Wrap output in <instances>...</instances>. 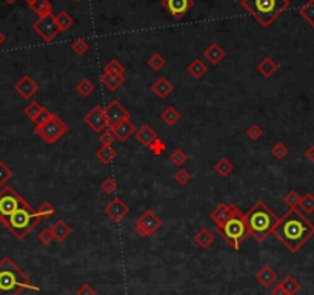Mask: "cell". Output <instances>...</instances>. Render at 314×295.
I'll return each mask as SVG.
<instances>
[{
  "instance_id": "obj_1",
  "label": "cell",
  "mask_w": 314,
  "mask_h": 295,
  "mask_svg": "<svg viewBox=\"0 0 314 295\" xmlns=\"http://www.w3.org/2000/svg\"><path fill=\"white\" fill-rule=\"evenodd\" d=\"M273 235L282 243L287 250L296 254L304 244L314 236V224L308 220L305 213L297 209H289L279 220Z\"/></svg>"
},
{
  "instance_id": "obj_2",
  "label": "cell",
  "mask_w": 314,
  "mask_h": 295,
  "mask_svg": "<svg viewBox=\"0 0 314 295\" xmlns=\"http://www.w3.org/2000/svg\"><path fill=\"white\" fill-rule=\"evenodd\" d=\"M280 218L268 207L265 201H257L251 209L245 213V221L248 226L250 236L257 243H263L273 235Z\"/></svg>"
},
{
  "instance_id": "obj_3",
  "label": "cell",
  "mask_w": 314,
  "mask_h": 295,
  "mask_svg": "<svg viewBox=\"0 0 314 295\" xmlns=\"http://www.w3.org/2000/svg\"><path fill=\"white\" fill-rule=\"evenodd\" d=\"M39 291L31 278L9 257L0 260V295H19L22 291Z\"/></svg>"
},
{
  "instance_id": "obj_4",
  "label": "cell",
  "mask_w": 314,
  "mask_h": 295,
  "mask_svg": "<svg viewBox=\"0 0 314 295\" xmlns=\"http://www.w3.org/2000/svg\"><path fill=\"white\" fill-rule=\"evenodd\" d=\"M289 0H240L242 8L262 28H268L273 22L289 8Z\"/></svg>"
},
{
  "instance_id": "obj_5",
  "label": "cell",
  "mask_w": 314,
  "mask_h": 295,
  "mask_svg": "<svg viewBox=\"0 0 314 295\" xmlns=\"http://www.w3.org/2000/svg\"><path fill=\"white\" fill-rule=\"evenodd\" d=\"M43 220L39 210H34L26 203L25 206L19 207V209L11 213L6 220L2 223L8 231L13 234L17 239H25L28 234L34 229L40 221Z\"/></svg>"
},
{
  "instance_id": "obj_6",
  "label": "cell",
  "mask_w": 314,
  "mask_h": 295,
  "mask_svg": "<svg viewBox=\"0 0 314 295\" xmlns=\"http://www.w3.org/2000/svg\"><path fill=\"white\" fill-rule=\"evenodd\" d=\"M216 232L236 250L240 249V244L245 241L246 236H250L248 226H246V221H245V215L239 209L234 212V215L225 224L216 226Z\"/></svg>"
},
{
  "instance_id": "obj_7",
  "label": "cell",
  "mask_w": 314,
  "mask_h": 295,
  "mask_svg": "<svg viewBox=\"0 0 314 295\" xmlns=\"http://www.w3.org/2000/svg\"><path fill=\"white\" fill-rule=\"evenodd\" d=\"M36 130V133L42 138L43 143H47V144H55L57 141L68 132V125H66L62 119L57 116V115H54L48 119L47 122L39 125L34 128Z\"/></svg>"
},
{
  "instance_id": "obj_8",
  "label": "cell",
  "mask_w": 314,
  "mask_h": 295,
  "mask_svg": "<svg viewBox=\"0 0 314 295\" xmlns=\"http://www.w3.org/2000/svg\"><path fill=\"white\" fill-rule=\"evenodd\" d=\"M25 204L26 201L22 198L13 187L5 185V187L0 190V223H3L11 213H14L19 207Z\"/></svg>"
},
{
  "instance_id": "obj_9",
  "label": "cell",
  "mask_w": 314,
  "mask_h": 295,
  "mask_svg": "<svg viewBox=\"0 0 314 295\" xmlns=\"http://www.w3.org/2000/svg\"><path fill=\"white\" fill-rule=\"evenodd\" d=\"M163 226L160 216H157L153 210H145L134 223V231L142 238L153 236Z\"/></svg>"
},
{
  "instance_id": "obj_10",
  "label": "cell",
  "mask_w": 314,
  "mask_h": 295,
  "mask_svg": "<svg viewBox=\"0 0 314 295\" xmlns=\"http://www.w3.org/2000/svg\"><path fill=\"white\" fill-rule=\"evenodd\" d=\"M32 28H34V31L47 43L52 42L55 37L60 34V30H59L57 22H55V16L54 14H48V16L39 17V20L34 22Z\"/></svg>"
},
{
  "instance_id": "obj_11",
  "label": "cell",
  "mask_w": 314,
  "mask_h": 295,
  "mask_svg": "<svg viewBox=\"0 0 314 295\" xmlns=\"http://www.w3.org/2000/svg\"><path fill=\"white\" fill-rule=\"evenodd\" d=\"M83 121L94 133H102L104 130L109 128L108 121H106V115H105V108L100 105H96L93 110L83 118Z\"/></svg>"
},
{
  "instance_id": "obj_12",
  "label": "cell",
  "mask_w": 314,
  "mask_h": 295,
  "mask_svg": "<svg viewBox=\"0 0 314 295\" xmlns=\"http://www.w3.org/2000/svg\"><path fill=\"white\" fill-rule=\"evenodd\" d=\"M105 115H106V121H108V127H113L122 121H125V119H130L131 115L127 110L125 107H123L119 101H111L106 107H105Z\"/></svg>"
},
{
  "instance_id": "obj_13",
  "label": "cell",
  "mask_w": 314,
  "mask_h": 295,
  "mask_svg": "<svg viewBox=\"0 0 314 295\" xmlns=\"http://www.w3.org/2000/svg\"><path fill=\"white\" fill-rule=\"evenodd\" d=\"M162 6L176 20H181L194 6V0H162Z\"/></svg>"
},
{
  "instance_id": "obj_14",
  "label": "cell",
  "mask_w": 314,
  "mask_h": 295,
  "mask_svg": "<svg viewBox=\"0 0 314 295\" xmlns=\"http://www.w3.org/2000/svg\"><path fill=\"white\" fill-rule=\"evenodd\" d=\"M104 210H105V215L108 218H111L114 223H120L123 218L130 213V207L120 198H114V200H111V203H108L105 206Z\"/></svg>"
},
{
  "instance_id": "obj_15",
  "label": "cell",
  "mask_w": 314,
  "mask_h": 295,
  "mask_svg": "<svg viewBox=\"0 0 314 295\" xmlns=\"http://www.w3.org/2000/svg\"><path fill=\"white\" fill-rule=\"evenodd\" d=\"M14 90L24 97V99H31V97L39 91V84L32 79L29 74H25L14 84Z\"/></svg>"
},
{
  "instance_id": "obj_16",
  "label": "cell",
  "mask_w": 314,
  "mask_h": 295,
  "mask_svg": "<svg viewBox=\"0 0 314 295\" xmlns=\"http://www.w3.org/2000/svg\"><path fill=\"white\" fill-rule=\"evenodd\" d=\"M237 210V207H236L234 204H228V203H220L214 210L211 212V220L212 223H214L216 226H222L225 224L230 218L234 215V212Z\"/></svg>"
},
{
  "instance_id": "obj_17",
  "label": "cell",
  "mask_w": 314,
  "mask_h": 295,
  "mask_svg": "<svg viewBox=\"0 0 314 295\" xmlns=\"http://www.w3.org/2000/svg\"><path fill=\"white\" fill-rule=\"evenodd\" d=\"M109 128H111V132L114 133L119 143H127V141L136 133V127H134V124L131 122V119H125V121H122Z\"/></svg>"
},
{
  "instance_id": "obj_18",
  "label": "cell",
  "mask_w": 314,
  "mask_h": 295,
  "mask_svg": "<svg viewBox=\"0 0 314 295\" xmlns=\"http://www.w3.org/2000/svg\"><path fill=\"white\" fill-rule=\"evenodd\" d=\"M256 280L259 281V285L262 288L270 289L277 281V272L271 266H263L259 269V272H256Z\"/></svg>"
},
{
  "instance_id": "obj_19",
  "label": "cell",
  "mask_w": 314,
  "mask_h": 295,
  "mask_svg": "<svg viewBox=\"0 0 314 295\" xmlns=\"http://www.w3.org/2000/svg\"><path fill=\"white\" fill-rule=\"evenodd\" d=\"M204 58L211 63V65H219L223 59L227 58V51L223 50L222 45H219V43H211V45H208L204 51Z\"/></svg>"
},
{
  "instance_id": "obj_20",
  "label": "cell",
  "mask_w": 314,
  "mask_h": 295,
  "mask_svg": "<svg viewBox=\"0 0 314 295\" xmlns=\"http://www.w3.org/2000/svg\"><path fill=\"white\" fill-rule=\"evenodd\" d=\"M174 90L173 84L168 81L166 78H159L153 85H151V91L157 96L160 97V99H165V97H168Z\"/></svg>"
},
{
  "instance_id": "obj_21",
  "label": "cell",
  "mask_w": 314,
  "mask_h": 295,
  "mask_svg": "<svg viewBox=\"0 0 314 295\" xmlns=\"http://www.w3.org/2000/svg\"><path fill=\"white\" fill-rule=\"evenodd\" d=\"M134 136H136V139L139 141L142 146H145V147H150L154 143V141L159 138V136H157V133L154 132V130L148 124H145L139 130H136Z\"/></svg>"
},
{
  "instance_id": "obj_22",
  "label": "cell",
  "mask_w": 314,
  "mask_h": 295,
  "mask_svg": "<svg viewBox=\"0 0 314 295\" xmlns=\"http://www.w3.org/2000/svg\"><path fill=\"white\" fill-rule=\"evenodd\" d=\"M100 82H102V85L105 87V88L111 93L117 91L120 87L123 85V82H125V74L123 76H116V74H106L104 73L102 76H100Z\"/></svg>"
},
{
  "instance_id": "obj_23",
  "label": "cell",
  "mask_w": 314,
  "mask_h": 295,
  "mask_svg": "<svg viewBox=\"0 0 314 295\" xmlns=\"http://www.w3.org/2000/svg\"><path fill=\"white\" fill-rule=\"evenodd\" d=\"M186 71L189 73V76H191L193 79L199 81L208 73V67L202 59H194V60L189 62V65L186 67Z\"/></svg>"
},
{
  "instance_id": "obj_24",
  "label": "cell",
  "mask_w": 314,
  "mask_h": 295,
  "mask_svg": "<svg viewBox=\"0 0 314 295\" xmlns=\"http://www.w3.org/2000/svg\"><path fill=\"white\" fill-rule=\"evenodd\" d=\"M51 229H52V234H54V239H57L59 243H63L73 232V229L68 226V223L63 221V220H57L52 224Z\"/></svg>"
},
{
  "instance_id": "obj_25",
  "label": "cell",
  "mask_w": 314,
  "mask_h": 295,
  "mask_svg": "<svg viewBox=\"0 0 314 295\" xmlns=\"http://www.w3.org/2000/svg\"><path fill=\"white\" fill-rule=\"evenodd\" d=\"M194 243L200 249H208L212 243H214V234H212L208 227H202L194 235Z\"/></svg>"
},
{
  "instance_id": "obj_26",
  "label": "cell",
  "mask_w": 314,
  "mask_h": 295,
  "mask_svg": "<svg viewBox=\"0 0 314 295\" xmlns=\"http://www.w3.org/2000/svg\"><path fill=\"white\" fill-rule=\"evenodd\" d=\"M279 70V65L271 58H263L259 63H257V71H259L263 78H271V76Z\"/></svg>"
},
{
  "instance_id": "obj_27",
  "label": "cell",
  "mask_w": 314,
  "mask_h": 295,
  "mask_svg": "<svg viewBox=\"0 0 314 295\" xmlns=\"http://www.w3.org/2000/svg\"><path fill=\"white\" fill-rule=\"evenodd\" d=\"M117 156V151L113 148V146H100L97 150H96V158L105 164V166H108L109 162H113Z\"/></svg>"
},
{
  "instance_id": "obj_28",
  "label": "cell",
  "mask_w": 314,
  "mask_h": 295,
  "mask_svg": "<svg viewBox=\"0 0 314 295\" xmlns=\"http://www.w3.org/2000/svg\"><path fill=\"white\" fill-rule=\"evenodd\" d=\"M29 6L39 17L52 14V5L50 0H34V2L29 3Z\"/></svg>"
},
{
  "instance_id": "obj_29",
  "label": "cell",
  "mask_w": 314,
  "mask_h": 295,
  "mask_svg": "<svg viewBox=\"0 0 314 295\" xmlns=\"http://www.w3.org/2000/svg\"><path fill=\"white\" fill-rule=\"evenodd\" d=\"M212 170H214V172L219 175V177L227 178V177H230V175L233 173L234 166H233V162H231L228 158H220V159L214 164V167H212Z\"/></svg>"
},
{
  "instance_id": "obj_30",
  "label": "cell",
  "mask_w": 314,
  "mask_h": 295,
  "mask_svg": "<svg viewBox=\"0 0 314 295\" xmlns=\"http://www.w3.org/2000/svg\"><path fill=\"white\" fill-rule=\"evenodd\" d=\"M160 119L162 121L168 125V127H173L179 122V119H181V113L177 112V108L170 105V107H166L165 110L160 113Z\"/></svg>"
},
{
  "instance_id": "obj_31",
  "label": "cell",
  "mask_w": 314,
  "mask_h": 295,
  "mask_svg": "<svg viewBox=\"0 0 314 295\" xmlns=\"http://www.w3.org/2000/svg\"><path fill=\"white\" fill-rule=\"evenodd\" d=\"M55 22H57L60 32H66L70 31L74 25V19L66 13V11H60V13L55 16Z\"/></svg>"
},
{
  "instance_id": "obj_32",
  "label": "cell",
  "mask_w": 314,
  "mask_h": 295,
  "mask_svg": "<svg viewBox=\"0 0 314 295\" xmlns=\"http://www.w3.org/2000/svg\"><path fill=\"white\" fill-rule=\"evenodd\" d=\"M299 14H300L302 19L307 20V24L310 27L314 28V0H308L304 6H300Z\"/></svg>"
},
{
  "instance_id": "obj_33",
  "label": "cell",
  "mask_w": 314,
  "mask_h": 295,
  "mask_svg": "<svg viewBox=\"0 0 314 295\" xmlns=\"http://www.w3.org/2000/svg\"><path fill=\"white\" fill-rule=\"evenodd\" d=\"M280 285L285 289V292L288 295H296L300 291V283L293 277V275H287L282 281H280Z\"/></svg>"
},
{
  "instance_id": "obj_34",
  "label": "cell",
  "mask_w": 314,
  "mask_h": 295,
  "mask_svg": "<svg viewBox=\"0 0 314 295\" xmlns=\"http://www.w3.org/2000/svg\"><path fill=\"white\" fill-rule=\"evenodd\" d=\"M300 212L302 213H305V215H311L314 213V195L311 192L305 193L304 196L300 198Z\"/></svg>"
},
{
  "instance_id": "obj_35",
  "label": "cell",
  "mask_w": 314,
  "mask_h": 295,
  "mask_svg": "<svg viewBox=\"0 0 314 295\" xmlns=\"http://www.w3.org/2000/svg\"><path fill=\"white\" fill-rule=\"evenodd\" d=\"M104 73L106 74H116V76H123L125 74V67L117 60V59H111L105 67H104Z\"/></svg>"
},
{
  "instance_id": "obj_36",
  "label": "cell",
  "mask_w": 314,
  "mask_h": 295,
  "mask_svg": "<svg viewBox=\"0 0 314 295\" xmlns=\"http://www.w3.org/2000/svg\"><path fill=\"white\" fill-rule=\"evenodd\" d=\"M148 67L154 71H160L166 67V59L162 56L160 53H154L153 56L148 59Z\"/></svg>"
},
{
  "instance_id": "obj_37",
  "label": "cell",
  "mask_w": 314,
  "mask_h": 295,
  "mask_svg": "<svg viewBox=\"0 0 314 295\" xmlns=\"http://www.w3.org/2000/svg\"><path fill=\"white\" fill-rule=\"evenodd\" d=\"M94 84L89 81V79H82L80 82L77 84V87H76V90H77V93L80 94V96H83V97H88L89 94H93V91H94Z\"/></svg>"
},
{
  "instance_id": "obj_38",
  "label": "cell",
  "mask_w": 314,
  "mask_h": 295,
  "mask_svg": "<svg viewBox=\"0 0 314 295\" xmlns=\"http://www.w3.org/2000/svg\"><path fill=\"white\" fill-rule=\"evenodd\" d=\"M300 198H302V196L296 190H289V192L285 193L284 201H285V204L289 207V209H297L299 204H300Z\"/></svg>"
},
{
  "instance_id": "obj_39",
  "label": "cell",
  "mask_w": 314,
  "mask_h": 295,
  "mask_svg": "<svg viewBox=\"0 0 314 295\" xmlns=\"http://www.w3.org/2000/svg\"><path fill=\"white\" fill-rule=\"evenodd\" d=\"M43 110V105H40L39 102H36V101H32V102H29L26 107H25V110H24V113L26 115V118H29L31 121H34V119L39 116V113Z\"/></svg>"
},
{
  "instance_id": "obj_40",
  "label": "cell",
  "mask_w": 314,
  "mask_h": 295,
  "mask_svg": "<svg viewBox=\"0 0 314 295\" xmlns=\"http://www.w3.org/2000/svg\"><path fill=\"white\" fill-rule=\"evenodd\" d=\"M170 161L174 164L176 167H182L183 164L188 161V155L183 151V150H181V148H176L171 155H170Z\"/></svg>"
},
{
  "instance_id": "obj_41",
  "label": "cell",
  "mask_w": 314,
  "mask_h": 295,
  "mask_svg": "<svg viewBox=\"0 0 314 295\" xmlns=\"http://www.w3.org/2000/svg\"><path fill=\"white\" fill-rule=\"evenodd\" d=\"M71 50L77 54V56H83L86 51L89 50V43L85 39H76L71 43Z\"/></svg>"
},
{
  "instance_id": "obj_42",
  "label": "cell",
  "mask_w": 314,
  "mask_h": 295,
  "mask_svg": "<svg viewBox=\"0 0 314 295\" xmlns=\"http://www.w3.org/2000/svg\"><path fill=\"white\" fill-rule=\"evenodd\" d=\"M37 239L43 244V246H48L54 241V234H52V229L51 227H43L42 231L37 234Z\"/></svg>"
},
{
  "instance_id": "obj_43",
  "label": "cell",
  "mask_w": 314,
  "mask_h": 295,
  "mask_svg": "<svg viewBox=\"0 0 314 295\" xmlns=\"http://www.w3.org/2000/svg\"><path fill=\"white\" fill-rule=\"evenodd\" d=\"M288 151L289 148L284 144V143H276L273 147H271V155L276 158V159H284L288 156Z\"/></svg>"
},
{
  "instance_id": "obj_44",
  "label": "cell",
  "mask_w": 314,
  "mask_h": 295,
  "mask_svg": "<svg viewBox=\"0 0 314 295\" xmlns=\"http://www.w3.org/2000/svg\"><path fill=\"white\" fill-rule=\"evenodd\" d=\"M11 178H13V170L3 161H0V187H3Z\"/></svg>"
},
{
  "instance_id": "obj_45",
  "label": "cell",
  "mask_w": 314,
  "mask_h": 295,
  "mask_svg": "<svg viewBox=\"0 0 314 295\" xmlns=\"http://www.w3.org/2000/svg\"><path fill=\"white\" fill-rule=\"evenodd\" d=\"M263 135V130L259 124H251L248 128H246V136H248L251 141H259Z\"/></svg>"
},
{
  "instance_id": "obj_46",
  "label": "cell",
  "mask_w": 314,
  "mask_h": 295,
  "mask_svg": "<svg viewBox=\"0 0 314 295\" xmlns=\"http://www.w3.org/2000/svg\"><path fill=\"white\" fill-rule=\"evenodd\" d=\"M174 179H176V182L177 184H181V185H186L189 181H191V173H189L188 170H185V169H179L176 173H174Z\"/></svg>"
},
{
  "instance_id": "obj_47",
  "label": "cell",
  "mask_w": 314,
  "mask_h": 295,
  "mask_svg": "<svg viewBox=\"0 0 314 295\" xmlns=\"http://www.w3.org/2000/svg\"><path fill=\"white\" fill-rule=\"evenodd\" d=\"M99 141H100V144H102V146H113L117 139H116L114 133L111 132V128H106V130H104L102 133H100Z\"/></svg>"
},
{
  "instance_id": "obj_48",
  "label": "cell",
  "mask_w": 314,
  "mask_h": 295,
  "mask_svg": "<svg viewBox=\"0 0 314 295\" xmlns=\"http://www.w3.org/2000/svg\"><path fill=\"white\" fill-rule=\"evenodd\" d=\"M100 187H102V190L106 193V195H113L116 190H117V182L114 181V178H106L102 181V184H100Z\"/></svg>"
},
{
  "instance_id": "obj_49",
  "label": "cell",
  "mask_w": 314,
  "mask_h": 295,
  "mask_svg": "<svg viewBox=\"0 0 314 295\" xmlns=\"http://www.w3.org/2000/svg\"><path fill=\"white\" fill-rule=\"evenodd\" d=\"M150 150H151V153H153V155H156V156H160L162 155V153L166 150V144L163 143V141L160 139V138H157L156 141H154V143L148 147Z\"/></svg>"
},
{
  "instance_id": "obj_50",
  "label": "cell",
  "mask_w": 314,
  "mask_h": 295,
  "mask_svg": "<svg viewBox=\"0 0 314 295\" xmlns=\"http://www.w3.org/2000/svg\"><path fill=\"white\" fill-rule=\"evenodd\" d=\"M37 210L40 212V215H42L43 220H48V218H51V216L55 213L54 206H52V204H50V203H43Z\"/></svg>"
},
{
  "instance_id": "obj_51",
  "label": "cell",
  "mask_w": 314,
  "mask_h": 295,
  "mask_svg": "<svg viewBox=\"0 0 314 295\" xmlns=\"http://www.w3.org/2000/svg\"><path fill=\"white\" fill-rule=\"evenodd\" d=\"M51 116H52V112H50L47 107H43V110L39 113V116H37L32 122H34V125H36V127H39V125H42V124L47 122Z\"/></svg>"
},
{
  "instance_id": "obj_52",
  "label": "cell",
  "mask_w": 314,
  "mask_h": 295,
  "mask_svg": "<svg viewBox=\"0 0 314 295\" xmlns=\"http://www.w3.org/2000/svg\"><path fill=\"white\" fill-rule=\"evenodd\" d=\"M76 295H97V292L89 283H85V285H82L76 291Z\"/></svg>"
},
{
  "instance_id": "obj_53",
  "label": "cell",
  "mask_w": 314,
  "mask_h": 295,
  "mask_svg": "<svg viewBox=\"0 0 314 295\" xmlns=\"http://www.w3.org/2000/svg\"><path fill=\"white\" fill-rule=\"evenodd\" d=\"M271 295H288V294L285 292V289L282 288V285H276L271 289Z\"/></svg>"
},
{
  "instance_id": "obj_54",
  "label": "cell",
  "mask_w": 314,
  "mask_h": 295,
  "mask_svg": "<svg viewBox=\"0 0 314 295\" xmlns=\"http://www.w3.org/2000/svg\"><path fill=\"white\" fill-rule=\"evenodd\" d=\"M305 158H307L310 162H313V164H314V144H313V146H310V147L307 148V151H305Z\"/></svg>"
},
{
  "instance_id": "obj_55",
  "label": "cell",
  "mask_w": 314,
  "mask_h": 295,
  "mask_svg": "<svg viewBox=\"0 0 314 295\" xmlns=\"http://www.w3.org/2000/svg\"><path fill=\"white\" fill-rule=\"evenodd\" d=\"M5 42H6V34L3 31H0V47H2Z\"/></svg>"
},
{
  "instance_id": "obj_56",
  "label": "cell",
  "mask_w": 314,
  "mask_h": 295,
  "mask_svg": "<svg viewBox=\"0 0 314 295\" xmlns=\"http://www.w3.org/2000/svg\"><path fill=\"white\" fill-rule=\"evenodd\" d=\"M5 2H6V3H14L16 0H5Z\"/></svg>"
},
{
  "instance_id": "obj_57",
  "label": "cell",
  "mask_w": 314,
  "mask_h": 295,
  "mask_svg": "<svg viewBox=\"0 0 314 295\" xmlns=\"http://www.w3.org/2000/svg\"><path fill=\"white\" fill-rule=\"evenodd\" d=\"M25 2H26V3H28V5H29V3H31V2H34V0H25Z\"/></svg>"
},
{
  "instance_id": "obj_58",
  "label": "cell",
  "mask_w": 314,
  "mask_h": 295,
  "mask_svg": "<svg viewBox=\"0 0 314 295\" xmlns=\"http://www.w3.org/2000/svg\"><path fill=\"white\" fill-rule=\"evenodd\" d=\"M76 2H80V0H76Z\"/></svg>"
}]
</instances>
